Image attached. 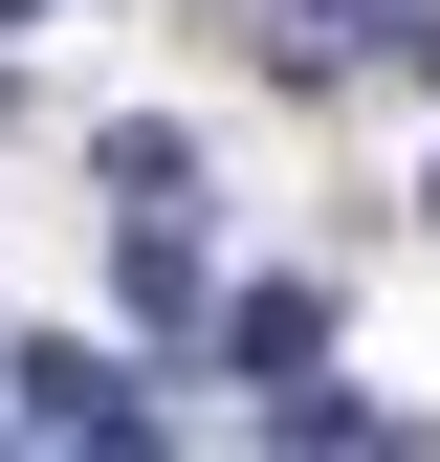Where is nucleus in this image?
I'll return each instance as SVG.
<instances>
[{
	"label": "nucleus",
	"instance_id": "nucleus-1",
	"mask_svg": "<svg viewBox=\"0 0 440 462\" xmlns=\"http://www.w3.org/2000/svg\"><path fill=\"white\" fill-rule=\"evenodd\" d=\"M0 419H23V440H154V396L110 353H0Z\"/></svg>",
	"mask_w": 440,
	"mask_h": 462
},
{
	"label": "nucleus",
	"instance_id": "nucleus-3",
	"mask_svg": "<svg viewBox=\"0 0 440 462\" xmlns=\"http://www.w3.org/2000/svg\"><path fill=\"white\" fill-rule=\"evenodd\" d=\"M133 330H177V353L220 330V286H198V243H177V199H133Z\"/></svg>",
	"mask_w": 440,
	"mask_h": 462
},
{
	"label": "nucleus",
	"instance_id": "nucleus-2",
	"mask_svg": "<svg viewBox=\"0 0 440 462\" xmlns=\"http://www.w3.org/2000/svg\"><path fill=\"white\" fill-rule=\"evenodd\" d=\"M220 353H243L264 396H287V374L330 353V286H220Z\"/></svg>",
	"mask_w": 440,
	"mask_h": 462
}]
</instances>
